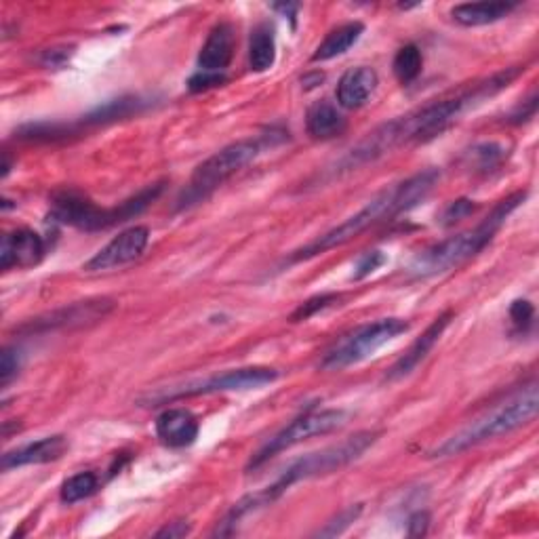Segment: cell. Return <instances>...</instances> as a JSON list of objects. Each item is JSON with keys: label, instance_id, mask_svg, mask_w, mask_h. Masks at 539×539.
Returning a JSON list of instances; mask_svg holds the SVG:
<instances>
[{"label": "cell", "instance_id": "cell-1", "mask_svg": "<svg viewBox=\"0 0 539 539\" xmlns=\"http://www.w3.org/2000/svg\"><path fill=\"white\" fill-rule=\"evenodd\" d=\"M525 68L514 66L497 72L483 83H476L464 91L453 93L449 97H441L436 102H430L422 108H415L403 116H396L392 121L379 125L371 133H367L361 142L352 146L339 161H335L323 179H335L346 173H352L369 163L379 161L386 154L409 146L413 142H424L428 137H434L445 131L459 116L470 108L483 104L485 99L497 95L499 91L508 89Z\"/></svg>", "mask_w": 539, "mask_h": 539}, {"label": "cell", "instance_id": "cell-2", "mask_svg": "<svg viewBox=\"0 0 539 539\" xmlns=\"http://www.w3.org/2000/svg\"><path fill=\"white\" fill-rule=\"evenodd\" d=\"M438 179H441V171L426 169V171L411 175L409 179H405V182H398L382 190L379 194H375L361 211H356L352 217H348L346 222L314 238V241H310L302 249L293 251L289 255V262L297 264V262H306V259H312L316 255H323L335 247L350 243L352 238L361 236L369 228L415 209L434 190Z\"/></svg>", "mask_w": 539, "mask_h": 539}, {"label": "cell", "instance_id": "cell-3", "mask_svg": "<svg viewBox=\"0 0 539 539\" xmlns=\"http://www.w3.org/2000/svg\"><path fill=\"white\" fill-rule=\"evenodd\" d=\"M525 198L527 192L510 194L491 209V213L481 224H476L474 228L459 232L447 238V241H441L438 245H432L430 249L422 251L409 266V274L413 278H419V281H424V278L445 274L466 264L468 259L481 253L493 241L499 228L506 224V219L525 203Z\"/></svg>", "mask_w": 539, "mask_h": 539}, {"label": "cell", "instance_id": "cell-4", "mask_svg": "<svg viewBox=\"0 0 539 539\" xmlns=\"http://www.w3.org/2000/svg\"><path fill=\"white\" fill-rule=\"evenodd\" d=\"M537 409H539L537 382H531L518 392H514L510 398H506L504 403H497L495 407L487 409L483 415H478L466 428L449 436L441 447H436L430 453V457H436V459L455 457L476 445L491 441V438L508 434L516 428L529 424L537 415Z\"/></svg>", "mask_w": 539, "mask_h": 539}, {"label": "cell", "instance_id": "cell-5", "mask_svg": "<svg viewBox=\"0 0 539 539\" xmlns=\"http://www.w3.org/2000/svg\"><path fill=\"white\" fill-rule=\"evenodd\" d=\"M285 139H287L285 131L272 129L264 135L241 139V142H234L219 152H215L203 165L196 167L188 188L182 192V196H179L177 209H190L198 203L207 201V198L219 186L226 184L232 175H236L247 165L255 163L268 148L278 146L281 142H285Z\"/></svg>", "mask_w": 539, "mask_h": 539}, {"label": "cell", "instance_id": "cell-6", "mask_svg": "<svg viewBox=\"0 0 539 539\" xmlns=\"http://www.w3.org/2000/svg\"><path fill=\"white\" fill-rule=\"evenodd\" d=\"M163 190H165L163 182L150 184L112 209H99L97 205L89 201V198L76 192H59L53 198L51 219L57 224L72 226L85 232L108 230L112 226L129 222V219L142 215L156 201V198L163 194Z\"/></svg>", "mask_w": 539, "mask_h": 539}, {"label": "cell", "instance_id": "cell-7", "mask_svg": "<svg viewBox=\"0 0 539 539\" xmlns=\"http://www.w3.org/2000/svg\"><path fill=\"white\" fill-rule=\"evenodd\" d=\"M377 438H379V434L371 432V430L356 432L354 436L346 438V441H342L339 445H331L327 449L308 453L304 457L295 459V462L281 476H278L268 489H264L268 502L272 504L274 499L281 497L295 483L310 481V478H318V476H327V474H333L337 470L350 466L369 447H373L377 443Z\"/></svg>", "mask_w": 539, "mask_h": 539}, {"label": "cell", "instance_id": "cell-8", "mask_svg": "<svg viewBox=\"0 0 539 539\" xmlns=\"http://www.w3.org/2000/svg\"><path fill=\"white\" fill-rule=\"evenodd\" d=\"M405 318H379L375 323H367L348 331L325 352L321 369L323 371H342L352 365L367 361L379 348H384L392 339L409 331Z\"/></svg>", "mask_w": 539, "mask_h": 539}, {"label": "cell", "instance_id": "cell-9", "mask_svg": "<svg viewBox=\"0 0 539 539\" xmlns=\"http://www.w3.org/2000/svg\"><path fill=\"white\" fill-rule=\"evenodd\" d=\"M276 379H278L276 369L243 367V369L215 373L205 379H194V382H188L184 386H173L169 390L148 394L139 403L146 407H158V405H167L173 401H182V398H190V396L219 394V392H249V390H257L268 384H274Z\"/></svg>", "mask_w": 539, "mask_h": 539}, {"label": "cell", "instance_id": "cell-10", "mask_svg": "<svg viewBox=\"0 0 539 539\" xmlns=\"http://www.w3.org/2000/svg\"><path fill=\"white\" fill-rule=\"evenodd\" d=\"M346 422L348 413L344 409H323L302 413L281 432H276L270 441L251 457V462L247 464V472L266 466L272 457L281 455L283 451H289L291 447L308 441L312 436H323L333 430H339Z\"/></svg>", "mask_w": 539, "mask_h": 539}, {"label": "cell", "instance_id": "cell-11", "mask_svg": "<svg viewBox=\"0 0 539 539\" xmlns=\"http://www.w3.org/2000/svg\"><path fill=\"white\" fill-rule=\"evenodd\" d=\"M114 308L112 299H87V302H76L70 306H64L59 310H53L49 314H43L38 318H32L26 325L17 329V333H47V331H57V329H74V327H85L93 325L97 321L106 318Z\"/></svg>", "mask_w": 539, "mask_h": 539}, {"label": "cell", "instance_id": "cell-12", "mask_svg": "<svg viewBox=\"0 0 539 539\" xmlns=\"http://www.w3.org/2000/svg\"><path fill=\"white\" fill-rule=\"evenodd\" d=\"M148 243H150V230L146 226H133L114 236L104 249H99L85 264V272H104L123 268L142 257Z\"/></svg>", "mask_w": 539, "mask_h": 539}, {"label": "cell", "instance_id": "cell-13", "mask_svg": "<svg viewBox=\"0 0 539 539\" xmlns=\"http://www.w3.org/2000/svg\"><path fill=\"white\" fill-rule=\"evenodd\" d=\"M47 253L45 238L28 228L7 232L0 241V268H32L43 262Z\"/></svg>", "mask_w": 539, "mask_h": 539}, {"label": "cell", "instance_id": "cell-14", "mask_svg": "<svg viewBox=\"0 0 539 539\" xmlns=\"http://www.w3.org/2000/svg\"><path fill=\"white\" fill-rule=\"evenodd\" d=\"M453 318H455L453 310H447L438 318H434L432 325L422 335H419L415 342L409 346V350L388 369V373H386L388 382H398V379L411 375L419 365H422L426 361V356L430 354V350L438 344V339L443 337L445 329L451 325Z\"/></svg>", "mask_w": 539, "mask_h": 539}, {"label": "cell", "instance_id": "cell-15", "mask_svg": "<svg viewBox=\"0 0 539 539\" xmlns=\"http://www.w3.org/2000/svg\"><path fill=\"white\" fill-rule=\"evenodd\" d=\"M236 47V34L232 24L219 22L211 28L207 41L198 53V72L226 74Z\"/></svg>", "mask_w": 539, "mask_h": 539}, {"label": "cell", "instance_id": "cell-16", "mask_svg": "<svg viewBox=\"0 0 539 539\" xmlns=\"http://www.w3.org/2000/svg\"><path fill=\"white\" fill-rule=\"evenodd\" d=\"M154 430L163 445L173 449H184L194 445L198 432H201V426H198V419L192 411L184 407H175L163 411L156 417Z\"/></svg>", "mask_w": 539, "mask_h": 539}, {"label": "cell", "instance_id": "cell-17", "mask_svg": "<svg viewBox=\"0 0 539 539\" xmlns=\"http://www.w3.org/2000/svg\"><path fill=\"white\" fill-rule=\"evenodd\" d=\"M68 447H70L68 438L62 434L41 438V441L24 445L3 455V470L9 472L13 468H22V466H38V464L55 462V459H59L68 451Z\"/></svg>", "mask_w": 539, "mask_h": 539}, {"label": "cell", "instance_id": "cell-18", "mask_svg": "<svg viewBox=\"0 0 539 539\" xmlns=\"http://www.w3.org/2000/svg\"><path fill=\"white\" fill-rule=\"evenodd\" d=\"M379 83V76L369 66L350 68L337 85V104L346 110L363 108L373 97Z\"/></svg>", "mask_w": 539, "mask_h": 539}, {"label": "cell", "instance_id": "cell-19", "mask_svg": "<svg viewBox=\"0 0 539 539\" xmlns=\"http://www.w3.org/2000/svg\"><path fill=\"white\" fill-rule=\"evenodd\" d=\"M148 106H150V99H144L139 95H125V97H118V99H110V102L102 104L99 108L91 110L89 114L78 118V121H74V127L78 133H83V129H93L99 125H110L116 121H123V118L144 112Z\"/></svg>", "mask_w": 539, "mask_h": 539}, {"label": "cell", "instance_id": "cell-20", "mask_svg": "<svg viewBox=\"0 0 539 539\" xmlns=\"http://www.w3.org/2000/svg\"><path fill=\"white\" fill-rule=\"evenodd\" d=\"M514 9H518L516 3H466L453 7L451 17L459 26L478 28L502 22V19L508 17Z\"/></svg>", "mask_w": 539, "mask_h": 539}, {"label": "cell", "instance_id": "cell-21", "mask_svg": "<svg viewBox=\"0 0 539 539\" xmlns=\"http://www.w3.org/2000/svg\"><path fill=\"white\" fill-rule=\"evenodd\" d=\"M365 32V24L361 22H348L344 26H337L335 30H331L325 41L316 47L312 62H329V59H335L339 55L348 53L358 41H361V36Z\"/></svg>", "mask_w": 539, "mask_h": 539}, {"label": "cell", "instance_id": "cell-22", "mask_svg": "<svg viewBox=\"0 0 539 539\" xmlns=\"http://www.w3.org/2000/svg\"><path fill=\"white\" fill-rule=\"evenodd\" d=\"M306 129L314 139H333L346 131V118L329 102H316L306 114Z\"/></svg>", "mask_w": 539, "mask_h": 539}, {"label": "cell", "instance_id": "cell-23", "mask_svg": "<svg viewBox=\"0 0 539 539\" xmlns=\"http://www.w3.org/2000/svg\"><path fill=\"white\" fill-rule=\"evenodd\" d=\"M276 62V36L270 24H259L251 32L249 66L253 72H268Z\"/></svg>", "mask_w": 539, "mask_h": 539}, {"label": "cell", "instance_id": "cell-24", "mask_svg": "<svg viewBox=\"0 0 539 539\" xmlns=\"http://www.w3.org/2000/svg\"><path fill=\"white\" fill-rule=\"evenodd\" d=\"M508 156V148L504 144L497 142H485L478 144L468 152V167L476 173H489L495 167L504 163V158Z\"/></svg>", "mask_w": 539, "mask_h": 539}, {"label": "cell", "instance_id": "cell-25", "mask_svg": "<svg viewBox=\"0 0 539 539\" xmlns=\"http://www.w3.org/2000/svg\"><path fill=\"white\" fill-rule=\"evenodd\" d=\"M422 68H424V57L419 47L405 45L403 49H398L392 62V70H394V76L398 78V83L411 85L415 78L422 74Z\"/></svg>", "mask_w": 539, "mask_h": 539}, {"label": "cell", "instance_id": "cell-26", "mask_svg": "<svg viewBox=\"0 0 539 539\" xmlns=\"http://www.w3.org/2000/svg\"><path fill=\"white\" fill-rule=\"evenodd\" d=\"M99 489V478L95 472H78L70 476L68 481L62 485L59 497H62L64 504H76L83 502V499L91 497Z\"/></svg>", "mask_w": 539, "mask_h": 539}, {"label": "cell", "instance_id": "cell-27", "mask_svg": "<svg viewBox=\"0 0 539 539\" xmlns=\"http://www.w3.org/2000/svg\"><path fill=\"white\" fill-rule=\"evenodd\" d=\"M337 293H323V295H316V297H310L308 302H304L302 306H299L293 314H291V321L293 323H302V321H308V318H312L314 314H318L321 310H327L329 306H333L335 302H339Z\"/></svg>", "mask_w": 539, "mask_h": 539}, {"label": "cell", "instance_id": "cell-28", "mask_svg": "<svg viewBox=\"0 0 539 539\" xmlns=\"http://www.w3.org/2000/svg\"><path fill=\"white\" fill-rule=\"evenodd\" d=\"M361 512H363V506H361V504H356V506H352V508H348V510H344V512H339V514L333 518V521H329L327 527L318 531L316 535H318V537H335V535H342V533L356 521V518L361 516Z\"/></svg>", "mask_w": 539, "mask_h": 539}, {"label": "cell", "instance_id": "cell-29", "mask_svg": "<svg viewBox=\"0 0 539 539\" xmlns=\"http://www.w3.org/2000/svg\"><path fill=\"white\" fill-rule=\"evenodd\" d=\"M19 369H22V352H19L15 346H7L3 350V358H0V384L7 388L13 377H17Z\"/></svg>", "mask_w": 539, "mask_h": 539}, {"label": "cell", "instance_id": "cell-30", "mask_svg": "<svg viewBox=\"0 0 539 539\" xmlns=\"http://www.w3.org/2000/svg\"><path fill=\"white\" fill-rule=\"evenodd\" d=\"M476 211V203L470 201V198H457V201H451L443 213H441V224L443 226H453L462 219L470 217Z\"/></svg>", "mask_w": 539, "mask_h": 539}, {"label": "cell", "instance_id": "cell-31", "mask_svg": "<svg viewBox=\"0 0 539 539\" xmlns=\"http://www.w3.org/2000/svg\"><path fill=\"white\" fill-rule=\"evenodd\" d=\"M533 318H535V308L527 299H516V302L510 306V321L516 331L527 333L533 327Z\"/></svg>", "mask_w": 539, "mask_h": 539}, {"label": "cell", "instance_id": "cell-32", "mask_svg": "<svg viewBox=\"0 0 539 539\" xmlns=\"http://www.w3.org/2000/svg\"><path fill=\"white\" fill-rule=\"evenodd\" d=\"M386 264V255L382 251H369L358 257V262L354 266V281H363L369 274H373L375 270H379Z\"/></svg>", "mask_w": 539, "mask_h": 539}, {"label": "cell", "instance_id": "cell-33", "mask_svg": "<svg viewBox=\"0 0 539 539\" xmlns=\"http://www.w3.org/2000/svg\"><path fill=\"white\" fill-rule=\"evenodd\" d=\"M228 81L226 74H207V72H196L194 76H190L188 81V89L192 93H201V91H207V89H213V87H219L224 85Z\"/></svg>", "mask_w": 539, "mask_h": 539}, {"label": "cell", "instance_id": "cell-34", "mask_svg": "<svg viewBox=\"0 0 539 539\" xmlns=\"http://www.w3.org/2000/svg\"><path fill=\"white\" fill-rule=\"evenodd\" d=\"M535 112H537V93L533 91V93L525 99V102H523L521 106H518V108L508 116V123H512V125H521V123L529 121V118H533Z\"/></svg>", "mask_w": 539, "mask_h": 539}, {"label": "cell", "instance_id": "cell-35", "mask_svg": "<svg viewBox=\"0 0 539 539\" xmlns=\"http://www.w3.org/2000/svg\"><path fill=\"white\" fill-rule=\"evenodd\" d=\"M430 527V514L424 510H417L415 514L409 516L407 523V535L409 537H424Z\"/></svg>", "mask_w": 539, "mask_h": 539}, {"label": "cell", "instance_id": "cell-36", "mask_svg": "<svg viewBox=\"0 0 539 539\" xmlns=\"http://www.w3.org/2000/svg\"><path fill=\"white\" fill-rule=\"evenodd\" d=\"M70 55H72V49H49L43 53L41 57V64L45 68H62L64 64L70 62Z\"/></svg>", "mask_w": 539, "mask_h": 539}, {"label": "cell", "instance_id": "cell-37", "mask_svg": "<svg viewBox=\"0 0 539 539\" xmlns=\"http://www.w3.org/2000/svg\"><path fill=\"white\" fill-rule=\"evenodd\" d=\"M190 533V525L186 521H175L169 523L165 529L156 533V537H167V539H177V537H186Z\"/></svg>", "mask_w": 539, "mask_h": 539}, {"label": "cell", "instance_id": "cell-38", "mask_svg": "<svg viewBox=\"0 0 539 539\" xmlns=\"http://www.w3.org/2000/svg\"><path fill=\"white\" fill-rule=\"evenodd\" d=\"M272 9L274 11H281L283 15H287V17H291L293 19V22H295V17H297V11H299V5H291V3H283V5H272Z\"/></svg>", "mask_w": 539, "mask_h": 539}, {"label": "cell", "instance_id": "cell-39", "mask_svg": "<svg viewBox=\"0 0 539 539\" xmlns=\"http://www.w3.org/2000/svg\"><path fill=\"white\" fill-rule=\"evenodd\" d=\"M323 74H316L314 78H310V76H304L302 78V83L306 85V89H312V87H316V85H321V81H323Z\"/></svg>", "mask_w": 539, "mask_h": 539}]
</instances>
